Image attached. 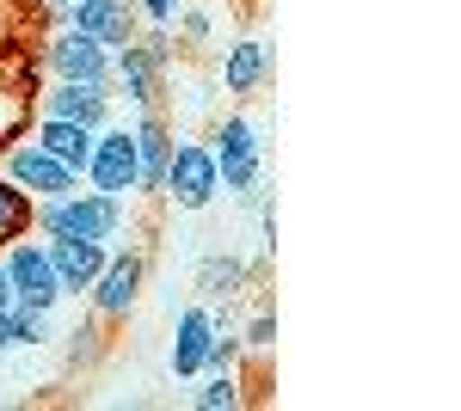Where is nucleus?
<instances>
[{"instance_id":"obj_15","label":"nucleus","mask_w":461,"mask_h":411,"mask_svg":"<svg viewBox=\"0 0 461 411\" xmlns=\"http://www.w3.org/2000/svg\"><path fill=\"white\" fill-rule=\"evenodd\" d=\"M215 80H221V93H228V99H252V93L271 80V49H265L258 37H234V43H228V56H221V74H215Z\"/></svg>"},{"instance_id":"obj_14","label":"nucleus","mask_w":461,"mask_h":411,"mask_svg":"<svg viewBox=\"0 0 461 411\" xmlns=\"http://www.w3.org/2000/svg\"><path fill=\"white\" fill-rule=\"evenodd\" d=\"M210 332H215V313H210V301H197V308H185V313H178L173 356H167L173 380H197V375H203V356H210Z\"/></svg>"},{"instance_id":"obj_5","label":"nucleus","mask_w":461,"mask_h":411,"mask_svg":"<svg viewBox=\"0 0 461 411\" xmlns=\"http://www.w3.org/2000/svg\"><path fill=\"white\" fill-rule=\"evenodd\" d=\"M142 276H148V252H142V246H111L105 271L93 276V289H86L93 319H99V326L130 319V313H136V301H142Z\"/></svg>"},{"instance_id":"obj_11","label":"nucleus","mask_w":461,"mask_h":411,"mask_svg":"<svg viewBox=\"0 0 461 411\" xmlns=\"http://www.w3.org/2000/svg\"><path fill=\"white\" fill-rule=\"evenodd\" d=\"M43 68H50V80H99V86H105L111 80V49L99 37L62 25V31L43 43Z\"/></svg>"},{"instance_id":"obj_19","label":"nucleus","mask_w":461,"mask_h":411,"mask_svg":"<svg viewBox=\"0 0 461 411\" xmlns=\"http://www.w3.org/2000/svg\"><path fill=\"white\" fill-rule=\"evenodd\" d=\"M19 234H32V197L13 178H0V246L19 240Z\"/></svg>"},{"instance_id":"obj_8","label":"nucleus","mask_w":461,"mask_h":411,"mask_svg":"<svg viewBox=\"0 0 461 411\" xmlns=\"http://www.w3.org/2000/svg\"><path fill=\"white\" fill-rule=\"evenodd\" d=\"M130 136H136V197L148 203H160V184H167V160H173V117L160 111V104H136V123H130Z\"/></svg>"},{"instance_id":"obj_22","label":"nucleus","mask_w":461,"mask_h":411,"mask_svg":"<svg viewBox=\"0 0 461 411\" xmlns=\"http://www.w3.org/2000/svg\"><path fill=\"white\" fill-rule=\"evenodd\" d=\"M271 344H277V313H271V308H258V313L247 319V326H240V350H252V356H265Z\"/></svg>"},{"instance_id":"obj_13","label":"nucleus","mask_w":461,"mask_h":411,"mask_svg":"<svg viewBox=\"0 0 461 411\" xmlns=\"http://www.w3.org/2000/svg\"><path fill=\"white\" fill-rule=\"evenodd\" d=\"M43 246H50V264H56V282H62L68 301H80L93 289V276L105 271V258H111L105 240H43Z\"/></svg>"},{"instance_id":"obj_4","label":"nucleus","mask_w":461,"mask_h":411,"mask_svg":"<svg viewBox=\"0 0 461 411\" xmlns=\"http://www.w3.org/2000/svg\"><path fill=\"white\" fill-rule=\"evenodd\" d=\"M210 154H215V172H221V191H234V197H247L258 191V178H265V141L252 130V117H221L210 130Z\"/></svg>"},{"instance_id":"obj_24","label":"nucleus","mask_w":461,"mask_h":411,"mask_svg":"<svg viewBox=\"0 0 461 411\" xmlns=\"http://www.w3.org/2000/svg\"><path fill=\"white\" fill-rule=\"evenodd\" d=\"M13 308V282H6V264H0V313Z\"/></svg>"},{"instance_id":"obj_1","label":"nucleus","mask_w":461,"mask_h":411,"mask_svg":"<svg viewBox=\"0 0 461 411\" xmlns=\"http://www.w3.org/2000/svg\"><path fill=\"white\" fill-rule=\"evenodd\" d=\"M130 221V203L123 197H105V191H80L74 184L68 197H50V203H32V234L43 240H117Z\"/></svg>"},{"instance_id":"obj_3","label":"nucleus","mask_w":461,"mask_h":411,"mask_svg":"<svg viewBox=\"0 0 461 411\" xmlns=\"http://www.w3.org/2000/svg\"><path fill=\"white\" fill-rule=\"evenodd\" d=\"M0 264H6V282H13V301L19 308H43L56 313L68 295H62V282H56V264H50V246H43V234H19V240L0 246Z\"/></svg>"},{"instance_id":"obj_9","label":"nucleus","mask_w":461,"mask_h":411,"mask_svg":"<svg viewBox=\"0 0 461 411\" xmlns=\"http://www.w3.org/2000/svg\"><path fill=\"white\" fill-rule=\"evenodd\" d=\"M167 74H173V62H160L154 49H148V37H136V43H117L111 49V99H130V104H160V93H167Z\"/></svg>"},{"instance_id":"obj_26","label":"nucleus","mask_w":461,"mask_h":411,"mask_svg":"<svg viewBox=\"0 0 461 411\" xmlns=\"http://www.w3.org/2000/svg\"><path fill=\"white\" fill-rule=\"evenodd\" d=\"M50 6H56V13H62V6H74V0H50Z\"/></svg>"},{"instance_id":"obj_17","label":"nucleus","mask_w":461,"mask_h":411,"mask_svg":"<svg viewBox=\"0 0 461 411\" xmlns=\"http://www.w3.org/2000/svg\"><path fill=\"white\" fill-rule=\"evenodd\" d=\"M247 282H252V264H247V258H234V252H210V258L197 264V295H203L210 308H215V301H234Z\"/></svg>"},{"instance_id":"obj_7","label":"nucleus","mask_w":461,"mask_h":411,"mask_svg":"<svg viewBox=\"0 0 461 411\" xmlns=\"http://www.w3.org/2000/svg\"><path fill=\"white\" fill-rule=\"evenodd\" d=\"M93 191H105V197H123V203H136V136H130V123L123 117H111L105 130L93 136V160L80 172Z\"/></svg>"},{"instance_id":"obj_18","label":"nucleus","mask_w":461,"mask_h":411,"mask_svg":"<svg viewBox=\"0 0 461 411\" xmlns=\"http://www.w3.org/2000/svg\"><path fill=\"white\" fill-rule=\"evenodd\" d=\"M191 406L197 411H240L247 406V375L240 369H203L191 387Z\"/></svg>"},{"instance_id":"obj_21","label":"nucleus","mask_w":461,"mask_h":411,"mask_svg":"<svg viewBox=\"0 0 461 411\" xmlns=\"http://www.w3.org/2000/svg\"><path fill=\"white\" fill-rule=\"evenodd\" d=\"M173 25H178V37H185V43H210V37H215V19H210V6H203V0H185Z\"/></svg>"},{"instance_id":"obj_25","label":"nucleus","mask_w":461,"mask_h":411,"mask_svg":"<svg viewBox=\"0 0 461 411\" xmlns=\"http://www.w3.org/2000/svg\"><path fill=\"white\" fill-rule=\"evenodd\" d=\"M13 350V326H6V313H0V356Z\"/></svg>"},{"instance_id":"obj_2","label":"nucleus","mask_w":461,"mask_h":411,"mask_svg":"<svg viewBox=\"0 0 461 411\" xmlns=\"http://www.w3.org/2000/svg\"><path fill=\"white\" fill-rule=\"evenodd\" d=\"M0 178H13L32 203H50V197H68L74 184H80V172H68L50 147H37L32 130H19V136L0 141Z\"/></svg>"},{"instance_id":"obj_16","label":"nucleus","mask_w":461,"mask_h":411,"mask_svg":"<svg viewBox=\"0 0 461 411\" xmlns=\"http://www.w3.org/2000/svg\"><path fill=\"white\" fill-rule=\"evenodd\" d=\"M93 136H99V130H86V123H62V117H37V123H32V141H37V147H50L68 172H86V160H93Z\"/></svg>"},{"instance_id":"obj_20","label":"nucleus","mask_w":461,"mask_h":411,"mask_svg":"<svg viewBox=\"0 0 461 411\" xmlns=\"http://www.w3.org/2000/svg\"><path fill=\"white\" fill-rule=\"evenodd\" d=\"M6 326H13V350H37V344H50V313L43 308H6Z\"/></svg>"},{"instance_id":"obj_10","label":"nucleus","mask_w":461,"mask_h":411,"mask_svg":"<svg viewBox=\"0 0 461 411\" xmlns=\"http://www.w3.org/2000/svg\"><path fill=\"white\" fill-rule=\"evenodd\" d=\"M37 117H62V123H86V130H105L117 117V99L99 80H50L37 93Z\"/></svg>"},{"instance_id":"obj_23","label":"nucleus","mask_w":461,"mask_h":411,"mask_svg":"<svg viewBox=\"0 0 461 411\" xmlns=\"http://www.w3.org/2000/svg\"><path fill=\"white\" fill-rule=\"evenodd\" d=\"M130 6H136V19H142L148 31H173V19H178L185 0H130Z\"/></svg>"},{"instance_id":"obj_12","label":"nucleus","mask_w":461,"mask_h":411,"mask_svg":"<svg viewBox=\"0 0 461 411\" xmlns=\"http://www.w3.org/2000/svg\"><path fill=\"white\" fill-rule=\"evenodd\" d=\"M62 25L99 37L105 49L142 37V19H136V6H130V0H74V6H62Z\"/></svg>"},{"instance_id":"obj_6","label":"nucleus","mask_w":461,"mask_h":411,"mask_svg":"<svg viewBox=\"0 0 461 411\" xmlns=\"http://www.w3.org/2000/svg\"><path fill=\"white\" fill-rule=\"evenodd\" d=\"M221 197V172H215L210 141H173V160H167V184H160V203H178L185 215L210 209Z\"/></svg>"}]
</instances>
